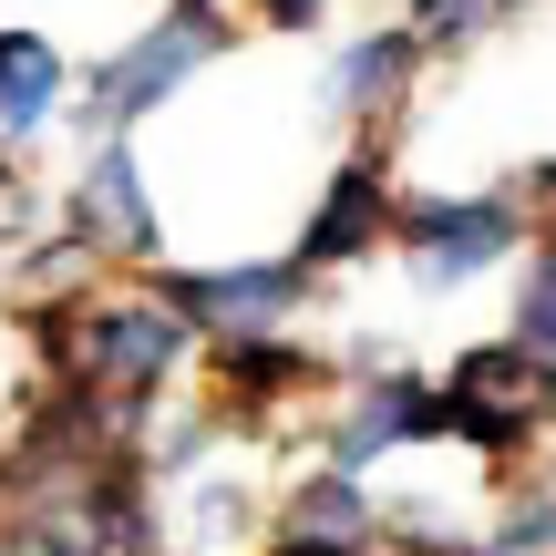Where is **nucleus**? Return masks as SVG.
I'll list each match as a JSON object with an SVG mask.
<instances>
[{
    "instance_id": "a211bd4d",
    "label": "nucleus",
    "mask_w": 556,
    "mask_h": 556,
    "mask_svg": "<svg viewBox=\"0 0 556 556\" xmlns=\"http://www.w3.org/2000/svg\"><path fill=\"white\" fill-rule=\"evenodd\" d=\"M268 556H381V546H340V536H299V526H289Z\"/></svg>"
},
{
    "instance_id": "f8f14e48",
    "label": "nucleus",
    "mask_w": 556,
    "mask_h": 556,
    "mask_svg": "<svg viewBox=\"0 0 556 556\" xmlns=\"http://www.w3.org/2000/svg\"><path fill=\"white\" fill-rule=\"evenodd\" d=\"M289 526L299 536H340V546H381V495L351 464H319V475L289 484Z\"/></svg>"
},
{
    "instance_id": "f03ea898",
    "label": "nucleus",
    "mask_w": 556,
    "mask_h": 556,
    "mask_svg": "<svg viewBox=\"0 0 556 556\" xmlns=\"http://www.w3.org/2000/svg\"><path fill=\"white\" fill-rule=\"evenodd\" d=\"M186 340H197V319H186L165 289L83 299V309H73V340H62V371L93 381V392H114V402H155L165 381H176Z\"/></svg>"
},
{
    "instance_id": "2eb2a0df",
    "label": "nucleus",
    "mask_w": 556,
    "mask_h": 556,
    "mask_svg": "<svg viewBox=\"0 0 556 556\" xmlns=\"http://www.w3.org/2000/svg\"><path fill=\"white\" fill-rule=\"evenodd\" d=\"M505 11H516V0H413V31H422V52H464V41H484Z\"/></svg>"
},
{
    "instance_id": "1a4fd4ad",
    "label": "nucleus",
    "mask_w": 556,
    "mask_h": 556,
    "mask_svg": "<svg viewBox=\"0 0 556 556\" xmlns=\"http://www.w3.org/2000/svg\"><path fill=\"white\" fill-rule=\"evenodd\" d=\"M217 402H227V422H278V402H299L330 361L309 351L299 330H248V340H217Z\"/></svg>"
},
{
    "instance_id": "aec40b11",
    "label": "nucleus",
    "mask_w": 556,
    "mask_h": 556,
    "mask_svg": "<svg viewBox=\"0 0 556 556\" xmlns=\"http://www.w3.org/2000/svg\"><path fill=\"white\" fill-rule=\"evenodd\" d=\"M258 11L278 21V31H309V21H319V0H258Z\"/></svg>"
},
{
    "instance_id": "f257e3e1",
    "label": "nucleus",
    "mask_w": 556,
    "mask_h": 556,
    "mask_svg": "<svg viewBox=\"0 0 556 556\" xmlns=\"http://www.w3.org/2000/svg\"><path fill=\"white\" fill-rule=\"evenodd\" d=\"M443 392H454V443L475 464H495V475H516L526 454L556 443V361L526 351L516 330L475 340V351L443 371Z\"/></svg>"
},
{
    "instance_id": "4468645a",
    "label": "nucleus",
    "mask_w": 556,
    "mask_h": 556,
    "mask_svg": "<svg viewBox=\"0 0 556 556\" xmlns=\"http://www.w3.org/2000/svg\"><path fill=\"white\" fill-rule=\"evenodd\" d=\"M505 330H516L526 351L556 361V248H526V268H516V319H505Z\"/></svg>"
},
{
    "instance_id": "6ab92c4d",
    "label": "nucleus",
    "mask_w": 556,
    "mask_h": 556,
    "mask_svg": "<svg viewBox=\"0 0 556 556\" xmlns=\"http://www.w3.org/2000/svg\"><path fill=\"white\" fill-rule=\"evenodd\" d=\"M0 556H73V546H62L52 526H11V536H0Z\"/></svg>"
},
{
    "instance_id": "dca6fc26",
    "label": "nucleus",
    "mask_w": 556,
    "mask_h": 556,
    "mask_svg": "<svg viewBox=\"0 0 556 556\" xmlns=\"http://www.w3.org/2000/svg\"><path fill=\"white\" fill-rule=\"evenodd\" d=\"M238 526H248V484H227V475H217V484H197V505H186V546L206 556V546L238 536Z\"/></svg>"
},
{
    "instance_id": "20e7f679",
    "label": "nucleus",
    "mask_w": 556,
    "mask_h": 556,
    "mask_svg": "<svg viewBox=\"0 0 556 556\" xmlns=\"http://www.w3.org/2000/svg\"><path fill=\"white\" fill-rule=\"evenodd\" d=\"M217 52H227V21H217V11H165V21H155L144 41H124V52H114V62L93 73L83 114H93L103 135H124L135 114H155V103L176 93V83L197 73V62H217Z\"/></svg>"
},
{
    "instance_id": "9d476101",
    "label": "nucleus",
    "mask_w": 556,
    "mask_h": 556,
    "mask_svg": "<svg viewBox=\"0 0 556 556\" xmlns=\"http://www.w3.org/2000/svg\"><path fill=\"white\" fill-rule=\"evenodd\" d=\"M62 114V52L41 31H0V144H31Z\"/></svg>"
},
{
    "instance_id": "6e6552de",
    "label": "nucleus",
    "mask_w": 556,
    "mask_h": 556,
    "mask_svg": "<svg viewBox=\"0 0 556 556\" xmlns=\"http://www.w3.org/2000/svg\"><path fill=\"white\" fill-rule=\"evenodd\" d=\"M62 227H73L93 258H144V268H155V248H165L155 197H144V165L124 155V144H103V155L73 176V197H62Z\"/></svg>"
},
{
    "instance_id": "423d86ee",
    "label": "nucleus",
    "mask_w": 556,
    "mask_h": 556,
    "mask_svg": "<svg viewBox=\"0 0 556 556\" xmlns=\"http://www.w3.org/2000/svg\"><path fill=\"white\" fill-rule=\"evenodd\" d=\"M309 258H268V268H206V278H155L165 299H176L186 319H197L206 340H248V330H289L299 299H309Z\"/></svg>"
},
{
    "instance_id": "412c9836",
    "label": "nucleus",
    "mask_w": 556,
    "mask_h": 556,
    "mask_svg": "<svg viewBox=\"0 0 556 556\" xmlns=\"http://www.w3.org/2000/svg\"><path fill=\"white\" fill-rule=\"evenodd\" d=\"M176 11H206V0H176Z\"/></svg>"
},
{
    "instance_id": "9b49d317",
    "label": "nucleus",
    "mask_w": 556,
    "mask_h": 556,
    "mask_svg": "<svg viewBox=\"0 0 556 556\" xmlns=\"http://www.w3.org/2000/svg\"><path fill=\"white\" fill-rule=\"evenodd\" d=\"M413 73H422V31H371V41L340 52L330 103H340V114H392V103L413 93Z\"/></svg>"
},
{
    "instance_id": "f3484780",
    "label": "nucleus",
    "mask_w": 556,
    "mask_h": 556,
    "mask_svg": "<svg viewBox=\"0 0 556 556\" xmlns=\"http://www.w3.org/2000/svg\"><path fill=\"white\" fill-rule=\"evenodd\" d=\"M505 197H516L526 238H536V248H556V165H516V176H505Z\"/></svg>"
},
{
    "instance_id": "39448f33",
    "label": "nucleus",
    "mask_w": 556,
    "mask_h": 556,
    "mask_svg": "<svg viewBox=\"0 0 556 556\" xmlns=\"http://www.w3.org/2000/svg\"><path fill=\"white\" fill-rule=\"evenodd\" d=\"M330 464H351V475H371L381 454H413V443H454V392L443 381H413V371H381L361 381L351 402L330 413Z\"/></svg>"
},
{
    "instance_id": "ddd939ff",
    "label": "nucleus",
    "mask_w": 556,
    "mask_h": 556,
    "mask_svg": "<svg viewBox=\"0 0 556 556\" xmlns=\"http://www.w3.org/2000/svg\"><path fill=\"white\" fill-rule=\"evenodd\" d=\"M484 556H556V475L546 484H516L484 526Z\"/></svg>"
},
{
    "instance_id": "0eeeda50",
    "label": "nucleus",
    "mask_w": 556,
    "mask_h": 556,
    "mask_svg": "<svg viewBox=\"0 0 556 556\" xmlns=\"http://www.w3.org/2000/svg\"><path fill=\"white\" fill-rule=\"evenodd\" d=\"M402 238V197H392V165L361 144L351 165H340L330 186H319V206H309V227H299V258L309 268H351V258H371V248H392Z\"/></svg>"
},
{
    "instance_id": "7ed1b4c3",
    "label": "nucleus",
    "mask_w": 556,
    "mask_h": 556,
    "mask_svg": "<svg viewBox=\"0 0 556 556\" xmlns=\"http://www.w3.org/2000/svg\"><path fill=\"white\" fill-rule=\"evenodd\" d=\"M392 248H402V268H413V289L454 299V289L495 278L516 248H536V238H526L516 197L484 186V197H402V238H392Z\"/></svg>"
}]
</instances>
